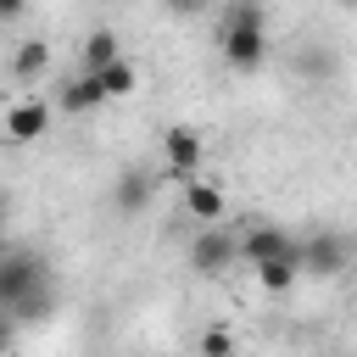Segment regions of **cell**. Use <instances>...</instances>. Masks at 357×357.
<instances>
[{"mask_svg": "<svg viewBox=\"0 0 357 357\" xmlns=\"http://www.w3.org/2000/svg\"><path fill=\"white\" fill-rule=\"evenodd\" d=\"M6 351H11V318L0 312V357H6Z\"/></svg>", "mask_w": 357, "mask_h": 357, "instance_id": "e0dca14e", "label": "cell"}, {"mask_svg": "<svg viewBox=\"0 0 357 357\" xmlns=\"http://www.w3.org/2000/svg\"><path fill=\"white\" fill-rule=\"evenodd\" d=\"M28 11V0H0V17H22Z\"/></svg>", "mask_w": 357, "mask_h": 357, "instance_id": "2e32d148", "label": "cell"}, {"mask_svg": "<svg viewBox=\"0 0 357 357\" xmlns=\"http://www.w3.org/2000/svg\"><path fill=\"white\" fill-rule=\"evenodd\" d=\"M296 279H301V251L273 257V262H262V268H257V284H262V290H273V296H279V290H290Z\"/></svg>", "mask_w": 357, "mask_h": 357, "instance_id": "30bf717a", "label": "cell"}, {"mask_svg": "<svg viewBox=\"0 0 357 357\" xmlns=\"http://www.w3.org/2000/svg\"><path fill=\"white\" fill-rule=\"evenodd\" d=\"M346 257H351V245H346L340 234H312V240L301 245V273H312V279H335V273L346 268Z\"/></svg>", "mask_w": 357, "mask_h": 357, "instance_id": "8992f818", "label": "cell"}, {"mask_svg": "<svg viewBox=\"0 0 357 357\" xmlns=\"http://www.w3.org/2000/svg\"><path fill=\"white\" fill-rule=\"evenodd\" d=\"M6 212H11V195H6V190H0V223H6Z\"/></svg>", "mask_w": 357, "mask_h": 357, "instance_id": "d6986e66", "label": "cell"}, {"mask_svg": "<svg viewBox=\"0 0 357 357\" xmlns=\"http://www.w3.org/2000/svg\"><path fill=\"white\" fill-rule=\"evenodd\" d=\"M61 106H67V112H95V106H106V89H100V78H95V73H78V78H67V84H61Z\"/></svg>", "mask_w": 357, "mask_h": 357, "instance_id": "9c48e42d", "label": "cell"}, {"mask_svg": "<svg viewBox=\"0 0 357 357\" xmlns=\"http://www.w3.org/2000/svg\"><path fill=\"white\" fill-rule=\"evenodd\" d=\"M6 251H11V240H6V223H0V257H6Z\"/></svg>", "mask_w": 357, "mask_h": 357, "instance_id": "ffe728a7", "label": "cell"}, {"mask_svg": "<svg viewBox=\"0 0 357 357\" xmlns=\"http://www.w3.org/2000/svg\"><path fill=\"white\" fill-rule=\"evenodd\" d=\"M218 39H223V61L234 73H257L268 61V11H262V0H234L223 11Z\"/></svg>", "mask_w": 357, "mask_h": 357, "instance_id": "7a4b0ae2", "label": "cell"}, {"mask_svg": "<svg viewBox=\"0 0 357 357\" xmlns=\"http://www.w3.org/2000/svg\"><path fill=\"white\" fill-rule=\"evenodd\" d=\"M45 67H50V45H45V39H22L17 56H11V73H17L22 84H33Z\"/></svg>", "mask_w": 357, "mask_h": 357, "instance_id": "8fae6325", "label": "cell"}, {"mask_svg": "<svg viewBox=\"0 0 357 357\" xmlns=\"http://www.w3.org/2000/svg\"><path fill=\"white\" fill-rule=\"evenodd\" d=\"M167 6H173V11H184V17H190V11H201V6H206V0H167Z\"/></svg>", "mask_w": 357, "mask_h": 357, "instance_id": "ac0fdd59", "label": "cell"}, {"mask_svg": "<svg viewBox=\"0 0 357 357\" xmlns=\"http://www.w3.org/2000/svg\"><path fill=\"white\" fill-rule=\"evenodd\" d=\"M340 6H357V0H340Z\"/></svg>", "mask_w": 357, "mask_h": 357, "instance_id": "44dd1931", "label": "cell"}, {"mask_svg": "<svg viewBox=\"0 0 357 357\" xmlns=\"http://www.w3.org/2000/svg\"><path fill=\"white\" fill-rule=\"evenodd\" d=\"M95 78H100L106 100H128V95L139 89V67H134V61H123V56H117V61H112L106 73H95Z\"/></svg>", "mask_w": 357, "mask_h": 357, "instance_id": "7c38bea8", "label": "cell"}, {"mask_svg": "<svg viewBox=\"0 0 357 357\" xmlns=\"http://www.w3.org/2000/svg\"><path fill=\"white\" fill-rule=\"evenodd\" d=\"M201 357H234V335H229V329H218V324H212V329H206V335H201Z\"/></svg>", "mask_w": 357, "mask_h": 357, "instance_id": "9a60e30c", "label": "cell"}, {"mask_svg": "<svg viewBox=\"0 0 357 357\" xmlns=\"http://www.w3.org/2000/svg\"><path fill=\"white\" fill-rule=\"evenodd\" d=\"M184 212H190V223H201V229L223 223V212H229V201H223V184L184 178Z\"/></svg>", "mask_w": 357, "mask_h": 357, "instance_id": "ba28073f", "label": "cell"}, {"mask_svg": "<svg viewBox=\"0 0 357 357\" xmlns=\"http://www.w3.org/2000/svg\"><path fill=\"white\" fill-rule=\"evenodd\" d=\"M234 257H240V240H234L223 223H212V229H201V234L190 240V268H195L201 279H218Z\"/></svg>", "mask_w": 357, "mask_h": 357, "instance_id": "277c9868", "label": "cell"}, {"mask_svg": "<svg viewBox=\"0 0 357 357\" xmlns=\"http://www.w3.org/2000/svg\"><path fill=\"white\" fill-rule=\"evenodd\" d=\"M290 251H301L284 229H273V223H251L245 234H240V257L251 262V268H262V262H273V257H290Z\"/></svg>", "mask_w": 357, "mask_h": 357, "instance_id": "5b68a950", "label": "cell"}, {"mask_svg": "<svg viewBox=\"0 0 357 357\" xmlns=\"http://www.w3.org/2000/svg\"><path fill=\"white\" fill-rule=\"evenodd\" d=\"M84 73H106L112 61H117V33H106V28H95L89 39H84Z\"/></svg>", "mask_w": 357, "mask_h": 357, "instance_id": "4fadbf2b", "label": "cell"}, {"mask_svg": "<svg viewBox=\"0 0 357 357\" xmlns=\"http://www.w3.org/2000/svg\"><path fill=\"white\" fill-rule=\"evenodd\" d=\"M145 201H151V178H145V173H123V178H117V206H123V212H139Z\"/></svg>", "mask_w": 357, "mask_h": 357, "instance_id": "5bb4252c", "label": "cell"}, {"mask_svg": "<svg viewBox=\"0 0 357 357\" xmlns=\"http://www.w3.org/2000/svg\"><path fill=\"white\" fill-rule=\"evenodd\" d=\"M162 156H167V173H173V178H195L206 145H201L195 128H167V134H162Z\"/></svg>", "mask_w": 357, "mask_h": 357, "instance_id": "52a82bcc", "label": "cell"}, {"mask_svg": "<svg viewBox=\"0 0 357 357\" xmlns=\"http://www.w3.org/2000/svg\"><path fill=\"white\" fill-rule=\"evenodd\" d=\"M0 312L6 318H45L50 312V284H45V262L33 251H6L0 257Z\"/></svg>", "mask_w": 357, "mask_h": 357, "instance_id": "6da1fadb", "label": "cell"}, {"mask_svg": "<svg viewBox=\"0 0 357 357\" xmlns=\"http://www.w3.org/2000/svg\"><path fill=\"white\" fill-rule=\"evenodd\" d=\"M45 128H50V106L33 100V95H17V100L0 112V139H6V145H33Z\"/></svg>", "mask_w": 357, "mask_h": 357, "instance_id": "3957f363", "label": "cell"}]
</instances>
